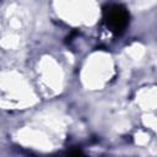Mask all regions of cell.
<instances>
[{"label":"cell","mask_w":157,"mask_h":157,"mask_svg":"<svg viewBox=\"0 0 157 157\" xmlns=\"http://www.w3.org/2000/svg\"><path fill=\"white\" fill-rule=\"evenodd\" d=\"M103 20L114 34H120L129 25V12L123 5L108 4L103 7Z\"/></svg>","instance_id":"6da1fadb"},{"label":"cell","mask_w":157,"mask_h":157,"mask_svg":"<svg viewBox=\"0 0 157 157\" xmlns=\"http://www.w3.org/2000/svg\"><path fill=\"white\" fill-rule=\"evenodd\" d=\"M67 157H86V156L83 155V152L81 150H72V151H70Z\"/></svg>","instance_id":"7a4b0ae2"}]
</instances>
